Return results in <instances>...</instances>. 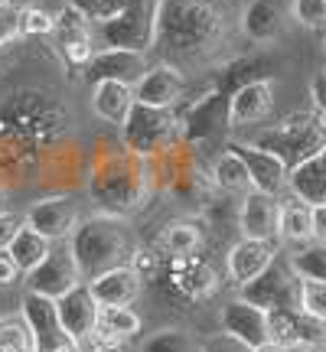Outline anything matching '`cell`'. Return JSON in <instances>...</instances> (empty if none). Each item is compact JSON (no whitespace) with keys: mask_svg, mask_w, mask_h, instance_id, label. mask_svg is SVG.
Masks as SVG:
<instances>
[{"mask_svg":"<svg viewBox=\"0 0 326 352\" xmlns=\"http://www.w3.org/2000/svg\"><path fill=\"white\" fill-rule=\"evenodd\" d=\"M20 277V267H17V261H13L10 252H0V284L7 287V284H13Z\"/></svg>","mask_w":326,"mask_h":352,"instance_id":"b9f144b4","label":"cell"},{"mask_svg":"<svg viewBox=\"0 0 326 352\" xmlns=\"http://www.w3.org/2000/svg\"><path fill=\"white\" fill-rule=\"evenodd\" d=\"M219 323H222V333L235 336V340L245 342L248 349H254V346H261V342L271 340V333H268V314H264L261 307L241 300V297L239 300H228L226 307H222Z\"/></svg>","mask_w":326,"mask_h":352,"instance_id":"4fadbf2b","label":"cell"},{"mask_svg":"<svg viewBox=\"0 0 326 352\" xmlns=\"http://www.w3.org/2000/svg\"><path fill=\"white\" fill-rule=\"evenodd\" d=\"M17 20H20V33H26V36H46V33L56 30V20H52L46 10H36V7L20 10Z\"/></svg>","mask_w":326,"mask_h":352,"instance_id":"d590c367","label":"cell"},{"mask_svg":"<svg viewBox=\"0 0 326 352\" xmlns=\"http://www.w3.org/2000/svg\"><path fill=\"white\" fill-rule=\"evenodd\" d=\"M23 323L33 336V352H56L59 346L69 342L63 323H59V314H56V300H50V297H39V294L26 290Z\"/></svg>","mask_w":326,"mask_h":352,"instance_id":"30bf717a","label":"cell"},{"mask_svg":"<svg viewBox=\"0 0 326 352\" xmlns=\"http://www.w3.org/2000/svg\"><path fill=\"white\" fill-rule=\"evenodd\" d=\"M78 284H82V274H78V264L69 252V241H52L50 254L26 274V290L50 297V300H59L63 294H69Z\"/></svg>","mask_w":326,"mask_h":352,"instance_id":"8992f818","label":"cell"},{"mask_svg":"<svg viewBox=\"0 0 326 352\" xmlns=\"http://www.w3.org/2000/svg\"><path fill=\"white\" fill-rule=\"evenodd\" d=\"M232 153H239L245 170H248L251 189H258L264 196H277L281 189L287 186V164L271 151H261L254 144H232Z\"/></svg>","mask_w":326,"mask_h":352,"instance_id":"8fae6325","label":"cell"},{"mask_svg":"<svg viewBox=\"0 0 326 352\" xmlns=\"http://www.w3.org/2000/svg\"><path fill=\"white\" fill-rule=\"evenodd\" d=\"M274 264V241H254V239H241L232 245L228 252V277L235 284H248L261 274L264 267Z\"/></svg>","mask_w":326,"mask_h":352,"instance_id":"44dd1931","label":"cell"},{"mask_svg":"<svg viewBox=\"0 0 326 352\" xmlns=\"http://www.w3.org/2000/svg\"><path fill=\"white\" fill-rule=\"evenodd\" d=\"M50 248H52L50 239H43V235L33 232L30 226H20V232L13 235L7 252L13 254V261H17V267H20V274H30V271L50 254Z\"/></svg>","mask_w":326,"mask_h":352,"instance_id":"484cf974","label":"cell"},{"mask_svg":"<svg viewBox=\"0 0 326 352\" xmlns=\"http://www.w3.org/2000/svg\"><path fill=\"white\" fill-rule=\"evenodd\" d=\"M268 333L284 349L326 352V323L310 314H303L301 307L268 310Z\"/></svg>","mask_w":326,"mask_h":352,"instance_id":"52a82bcc","label":"cell"},{"mask_svg":"<svg viewBox=\"0 0 326 352\" xmlns=\"http://www.w3.org/2000/svg\"><path fill=\"white\" fill-rule=\"evenodd\" d=\"M226 30V16L213 0H157L153 43L170 52L209 50Z\"/></svg>","mask_w":326,"mask_h":352,"instance_id":"6da1fadb","label":"cell"},{"mask_svg":"<svg viewBox=\"0 0 326 352\" xmlns=\"http://www.w3.org/2000/svg\"><path fill=\"white\" fill-rule=\"evenodd\" d=\"M183 91V76L180 69L170 63L151 65L134 85V101L138 104H151V108H170Z\"/></svg>","mask_w":326,"mask_h":352,"instance_id":"ffe728a7","label":"cell"},{"mask_svg":"<svg viewBox=\"0 0 326 352\" xmlns=\"http://www.w3.org/2000/svg\"><path fill=\"white\" fill-rule=\"evenodd\" d=\"M241 239L254 241H274L277 239V199L264 196L258 189H248L239 209Z\"/></svg>","mask_w":326,"mask_h":352,"instance_id":"d6986e66","label":"cell"},{"mask_svg":"<svg viewBox=\"0 0 326 352\" xmlns=\"http://www.w3.org/2000/svg\"><path fill=\"white\" fill-rule=\"evenodd\" d=\"M131 3L134 0H69V7H76L88 23H105V20L118 16L121 10H127Z\"/></svg>","mask_w":326,"mask_h":352,"instance_id":"1f68e13d","label":"cell"},{"mask_svg":"<svg viewBox=\"0 0 326 352\" xmlns=\"http://www.w3.org/2000/svg\"><path fill=\"white\" fill-rule=\"evenodd\" d=\"M287 267L301 280H323L326 284V241H316V245H303L290 254Z\"/></svg>","mask_w":326,"mask_h":352,"instance_id":"f1b7e54d","label":"cell"},{"mask_svg":"<svg viewBox=\"0 0 326 352\" xmlns=\"http://www.w3.org/2000/svg\"><path fill=\"white\" fill-rule=\"evenodd\" d=\"M274 104V85L268 78H254V82H245L232 91L228 98V124L232 127H245V124H254L268 118Z\"/></svg>","mask_w":326,"mask_h":352,"instance_id":"e0dca14e","label":"cell"},{"mask_svg":"<svg viewBox=\"0 0 326 352\" xmlns=\"http://www.w3.org/2000/svg\"><path fill=\"white\" fill-rule=\"evenodd\" d=\"M310 98H314V108L320 111V118H326V72L314 76V82H310Z\"/></svg>","mask_w":326,"mask_h":352,"instance_id":"f35d334b","label":"cell"},{"mask_svg":"<svg viewBox=\"0 0 326 352\" xmlns=\"http://www.w3.org/2000/svg\"><path fill=\"white\" fill-rule=\"evenodd\" d=\"M277 235L287 241H310L314 226H310V206L297 196L287 202H277Z\"/></svg>","mask_w":326,"mask_h":352,"instance_id":"d4e9b609","label":"cell"},{"mask_svg":"<svg viewBox=\"0 0 326 352\" xmlns=\"http://www.w3.org/2000/svg\"><path fill=\"white\" fill-rule=\"evenodd\" d=\"M290 13L301 26L310 30H326V0H294Z\"/></svg>","mask_w":326,"mask_h":352,"instance_id":"836d02e7","label":"cell"},{"mask_svg":"<svg viewBox=\"0 0 326 352\" xmlns=\"http://www.w3.org/2000/svg\"><path fill=\"white\" fill-rule=\"evenodd\" d=\"M56 352H78V346H76V342H65V346H59Z\"/></svg>","mask_w":326,"mask_h":352,"instance_id":"ee69618b","label":"cell"},{"mask_svg":"<svg viewBox=\"0 0 326 352\" xmlns=\"http://www.w3.org/2000/svg\"><path fill=\"white\" fill-rule=\"evenodd\" d=\"M251 352H290V349H284V346L274 342V340H268V342H261V346H254Z\"/></svg>","mask_w":326,"mask_h":352,"instance_id":"7bdbcfd3","label":"cell"},{"mask_svg":"<svg viewBox=\"0 0 326 352\" xmlns=\"http://www.w3.org/2000/svg\"><path fill=\"white\" fill-rule=\"evenodd\" d=\"M176 284L186 297H206L215 290V271L202 261H189V254H180L176 261Z\"/></svg>","mask_w":326,"mask_h":352,"instance_id":"4316f807","label":"cell"},{"mask_svg":"<svg viewBox=\"0 0 326 352\" xmlns=\"http://www.w3.org/2000/svg\"><path fill=\"white\" fill-rule=\"evenodd\" d=\"M7 3H10V0H0V10H7Z\"/></svg>","mask_w":326,"mask_h":352,"instance_id":"bcb514c9","label":"cell"},{"mask_svg":"<svg viewBox=\"0 0 326 352\" xmlns=\"http://www.w3.org/2000/svg\"><path fill=\"white\" fill-rule=\"evenodd\" d=\"M199 352H251L245 342H239L235 336H228V333H222V336H213V340H206L199 346Z\"/></svg>","mask_w":326,"mask_h":352,"instance_id":"8d00e7d4","label":"cell"},{"mask_svg":"<svg viewBox=\"0 0 326 352\" xmlns=\"http://www.w3.org/2000/svg\"><path fill=\"white\" fill-rule=\"evenodd\" d=\"M213 183L226 192H248L251 189V179H248V170L241 164L239 153L226 151L213 166Z\"/></svg>","mask_w":326,"mask_h":352,"instance_id":"83f0119b","label":"cell"},{"mask_svg":"<svg viewBox=\"0 0 326 352\" xmlns=\"http://www.w3.org/2000/svg\"><path fill=\"white\" fill-rule=\"evenodd\" d=\"M56 33H59V46H63L65 59L72 65H88V59L95 56L91 52V26L76 7H65L63 16L56 20Z\"/></svg>","mask_w":326,"mask_h":352,"instance_id":"7402d4cb","label":"cell"},{"mask_svg":"<svg viewBox=\"0 0 326 352\" xmlns=\"http://www.w3.org/2000/svg\"><path fill=\"white\" fill-rule=\"evenodd\" d=\"M290 16L287 0H251L241 13V33L251 43H274Z\"/></svg>","mask_w":326,"mask_h":352,"instance_id":"2e32d148","label":"cell"},{"mask_svg":"<svg viewBox=\"0 0 326 352\" xmlns=\"http://www.w3.org/2000/svg\"><path fill=\"white\" fill-rule=\"evenodd\" d=\"M85 287H88L91 300L98 303V307H131L134 297L140 294V274L134 271V267L118 264V267H111V271L91 277Z\"/></svg>","mask_w":326,"mask_h":352,"instance_id":"ac0fdd59","label":"cell"},{"mask_svg":"<svg viewBox=\"0 0 326 352\" xmlns=\"http://www.w3.org/2000/svg\"><path fill=\"white\" fill-rule=\"evenodd\" d=\"M17 33H20V20H17V13L0 10V46H3L7 39H13Z\"/></svg>","mask_w":326,"mask_h":352,"instance_id":"ab89813d","label":"cell"},{"mask_svg":"<svg viewBox=\"0 0 326 352\" xmlns=\"http://www.w3.org/2000/svg\"><path fill=\"white\" fill-rule=\"evenodd\" d=\"M241 300L261 307L264 314L268 310H284V307H297V297H301V277L294 274L290 267H281V264H271L264 267L261 274L241 284L239 287Z\"/></svg>","mask_w":326,"mask_h":352,"instance_id":"ba28073f","label":"cell"},{"mask_svg":"<svg viewBox=\"0 0 326 352\" xmlns=\"http://www.w3.org/2000/svg\"><path fill=\"white\" fill-rule=\"evenodd\" d=\"M121 131H124V144L134 153H157L173 134V114L170 108H151L134 101Z\"/></svg>","mask_w":326,"mask_h":352,"instance_id":"9c48e42d","label":"cell"},{"mask_svg":"<svg viewBox=\"0 0 326 352\" xmlns=\"http://www.w3.org/2000/svg\"><path fill=\"white\" fill-rule=\"evenodd\" d=\"M134 104V85L124 82H95L91 88V111L108 124H124L127 111Z\"/></svg>","mask_w":326,"mask_h":352,"instance_id":"603a6c76","label":"cell"},{"mask_svg":"<svg viewBox=\"0 0 326 352\" xmlns=\"http://www.w3.org/2000/svg\"><path fill=\"white\" fill-rule=\"evenodd\" d=\"M23 226H30L33 232H39L43 239H50V241H65L72 235V228L78 226V215H76V206L65 199V196H52V199L36 202L26 212Z\"/></svg>","mask_w":326,"mask_h":352,"instance_id":"9a60e30c","label":"cell"},{"mask_svg":"<svg viewBox=\"0 0 326 352\" xmlns=\"http://www.w3.org/2000/svg\"><path fill=\"white\" fill-rule=\"evenodd\" d=\"M153 13H157V0H134L118 16L95 23L91 36H98L105 43V50L144 52L153 46Z\"/></svg>","mask_w":326,"mask_h":352,"instance_id":"277c9868","label":"cell"},{"mask_svg":"<svg viewBox=\"0 0 326 352\" xmlns=\"http://www.w3.org/2000/svg\"><path fill=\"white\" fill-rule=\"evenodd\" d=\"M0 212H3V186H0Z\"/></svg>","mask_w":326,"mask_h":352,"instance_id":"f6af8a7d","label":"cell"},{"mask_svg":"<svg viewBox=\"0 0 326 352\" xmlns=\"http://www.w3.org/2000/svg\"><path fill=\"white\" fill-rule=\"evenodd\" d=\"M254 147L277 153L290 170V166H297L301 160L314 157L326 147V118L294 114L284 124H277L274 131H264L261 138H254Z\"/></svg>","mask_w":326,"mask_h":352,"instance_id":"3957f363","label":"cell"},{"mask_svg":"<svg viewBox=\"0 0 326 352\" xmlns=\"http://www.w3.org/2000/svg\"><path fill=\"white\" fill-rule=\"evenodd\" d=\"M56 314H59V323H63L69 342L82 346L91 336L95 323H98V303L91 300L85 284H78V287H72L56 300Z\"/></svg>","mask_w":326,"mask_h":352,"instance_id":"7c38bea8","label":"cell"},{"mask_svg":"<svg viewBox=\"0 0 326 352\" xmlns=\"http://www.w3.org/2000/svg\"><path fill=\"white\" fill-rule=\"evenodd\" d=\"M138 352H199V342L186 329H157L153 336L144 340Z\"/></svg>","mask_w":326,"mask_h":352,"instance_id":"f546056e","label":"cell"},{"mask_svg":"<svg viewBox=\"0 0 326 352\" xmlns=\"http://www.w3.org/2000/svg\"><path fill=\"white\" fill-rule=\"evenodd\" d=\"M140 189H144L140 170H134V164H127V160L105 164L101 170H95L91 183H88L91 199L98 202L101 209H108V215L134 209L140 199Z\"/></svg>","mask_w":326,"mask_h":352,"instance_id":"5b68a950","label":"cell"},{"mask_svg":"<svg viewBox=\"0 0 326 352\" xmlns=\"http://www.w3.org/2000/svg\"><path fill=\"white\" fill-rule=\"evenodd\" d=\"M0 352H17V349H0Z\"/></svg>","mask_w":326,"mask_h":352,"instance_id":"7dc6e473","label":"cell"},{"mask_svg":"<svg viewBox=\"0 0 326 352\" xmlns=\"http://www.w3.org/2000/svg\"><path fill=\"white\" fill-rule=\"evenodd\" d=\"M310 226H314V239L326 241V202L310 206Z\"/></svg>","mask_w":326,"mask_h":352,"instance_id":"60d3db41","label":"cell"},{"mask_svg":"<svg viewBox=\"0 0 326 352\" xmlns=\"http://www.w3.org/2000/svg\"><path fill=\"white\" fill-rule=\"evenodd\" d=\"M17 232H20V219L3 209V212H0V252H7V248H10V241H13Z\"/></svg>","mask_w":326,"mask_h":352,"instance_id":"74e56055","label":"cell"},{"mask_svg":"<svg viewBox=\"0 0 326 352\" xmlns=\"http://www.w3.org/2000/svg\"><path fill=\"white\" fill-rule=\"evenodd\" d=\"M85 76L91 82H124V85H138V78L147 72L144 52L131 50H101L95 52L85 65Z\"/></svg>","mask_w":326,"mask_h":352,"instance_id":"5bb4252c","label":"cell"},{"mask_svg":"<svg viewBox=\"0 0 326 352\" xmlns=\"http://www.w3.org/2000/svg\"><path fill=\"white\" fill-rule=\"evenodd\" d=\"M297 307L303 314L316 316L326 323V284L323 280H301V297H297Z\"/></svg>","mask_w":326,"mask_h":352,"instance_id":"d6a6232c","label":"cell"},{"mask_svg":"<svg viewBox=\"0 0 326 352\" xmlns=\"http://www.w3.org/2000/svg\"><path fill=\"white\" fill-rule=\"evenodd\" d=\"M138 329H140V316L131 307H98V323L91 329V340H98L108 349H114L118 342L131 340Z\"/></svg>","mask_w":326,"mask_h":352,"instance_id":"cb8c5ba5","label":"cell"},{"mask_svg":"<svg viewBox=\"0 0 326 352\" xmlns=\"http://www.w3.org/2000/svg\"><path fill=\"white\" fill-rule=\"evenodd\" d=\"M69 252L76 258L82 280H91L121 264L127 252V232L114 215H91L72 228Z\"/></svg>","mask_w":326,"mask_h":352,"instance_id":"7a4b0ae2","label":"cell"},{"mask_svg":"<svg viewBox=\"0 0 326 352\" xmlns=\"http://www.w3.org/2000/svg\"><path fill=\"white\" fill-rule=\"evenodd\" d=\"M0 349H17V352H33V336L26 323H0Z\"/></svg>","mask_w":326,"mask_h":352,"instance_id":"e575fe53","label":"cell"},{"mask_svg":"<svg viewBox=\"0 0 326 352\" xmlns=\"http://www.w3.org/2000/svg\"><path fill=\"white\" fill-rule=\"evenodd\" d=\"M199 241H202V235H199V226L196 222H173V226L163 232V248L170 254H193L196 248H199Z\"/></svg>","mask_w":326,"mask_h":352,"instance_id":"4dcf8cb0","label":"cell"}]
</instances>
